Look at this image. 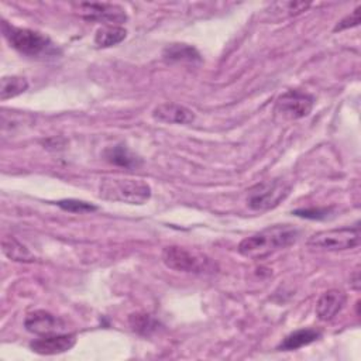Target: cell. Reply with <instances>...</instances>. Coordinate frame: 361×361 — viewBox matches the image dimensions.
I'll return each instance as SVG.
<instances>
[{"instance_id": "3", "label": "cell", "mask_w": 361, "mask_h": 361, "mask_svg": "<svg viewBox=\"0 0 361 361\" xmlns=\"http://www.w3.org/2000/svg\"><path fill=\"white\" fill-rule=\"evenodd\" d=\"M100 196L113 202L144 204L151 197V188L141 179L104 178L100 183Z\"/></svg>"}, {"instance_id": "8", "label": "cell", "mask_w": 361, "mask_h": 361, "mask_svg": "<svg viewBox=\"0 0 361 361\" xmlns=\"http://www.w3.org/2000/svg\"><path fill=\"white\" fill-rule=\"evenodd\" d=\"M72 6L73 10L87 21H99L104 25H117L127 20L126 10L118 4L80 1Z\"/></svg>"}, {"instance_id": "13", "label": "cell", "mask_w": 361, "mask_h": 361, "mask_svg": "<svg viewBox=\"0 0 361 361\" xmlns=\"http://www.w3.org/2000/svg\"><path fill=\"white\" fill-rule=\"evenodd\" d=\"M103 155H104V159L109 161L110 164L123 166L126 169H135L142 164V159L138 155H135L131 149H128L126 145H121V144L106 148Z\"/></svg>"}, {"instance_id": "14", "label": "cell", "mask_w": 361, "mask_h": 361, "mask_svg": "<svg viewBox=\"0 0 361 361\" xmlns=\"http://www.w3.org/2000/svg\"><path fill=\"white\" fill-rule=\"evenodd\" d=\"M319 337H320V331H317L314 329H299V330H295L290 334H288L278 345V350L279 351L298 350L303 345H307V344L316 341Z\"/></svg>"}, {"instance_id": "19", "label": "cell", "mask_w": 361, "mask_h": 361, "mask_svg": "<svg viewBox=\"0 0 361 361\" xmlns=\"http://www.w3.org/2000/svg\"><path fill=\"white\" fill-rule=\"evenodd\" d=\"M28 89V82L23 76H4L0 80V99L7 100L24 93Z\"/></svg>"}, {"instance_id": "9", "label": "cell", "mask_w": 361, "mask_h": 361, "mask_svg": "<svg viewBox=\"0 0 361 361\" xmlns=\"http://www.w3.org/2000/svg\"><path fill=\"white\" fill-rule=\"evenodd\" d=\"M24 327L32 334L48 336L55 333H65L66 323L61 317L47 310H34L25 316Z\"/></svg>"}, {"instance_id": "12", "label": "cell", "mask_w": 361, "mask_h": 361, "mask_svg": "<svg viewBox=\"0 0 361 361\" xmlns=\"http://www.w3.org/2000/svg\"><path fill=\"white\" fill-rule=\"evenodd\" d=\"M152 117L169 124H189L195 120V113L182 104L168 102L158 104L152 111Z\"/></svg>"}, {"instance_id": "17", "label": "cell", "mask_w": 361, "mask_h": 361, "mask_svg": "<svg viewBox=\"0 0 361 361\" xmlns=\"http://www.w3.org/2000/svg\"><path fill=\"white\" fill-rule=\"evenodd\" d=\"M128 324L131 327L133 331H135L140 336H151L159 326L158 320L151 316L149 313H144V312H137L130 314L128 317Z\"/></svg>"}, {"instance_id": "15", "label": "cell", "mask_w": 361, "mask_h": 361, "mask_svg": "<svg viewBox=\"0 0 361 361\" xmlns=\"http://www.w3.org/2000/svg\"><path fill=\"white\" fill-rule=\"evenodd\" d=\"M1 250L7 258L17 262H34L35 255L16 237L4 235L1 238Z\"/></svg>"}, {"instance_id": "21", "label": "cell", "mask_w": 361, "mask_h": 361, "mask_svg": "<svg viewBox=\"0 0 361 361\" xmlns=\"http://www.w3.org/2000/svg\"><path fill=\"white\" fill-rule=\"evenodd\" d=\"M56 204L71 213H89V212H94L97 210V206L83 202V200H78V199H63V200H58Z\"/></svg>"}, {"instance_id": "4", "label": "cell", "mask_w": 361, "mask_h": 361, "mask_svg": "<svg viewBox=\"0 0 361 361\" xmlns=\"http://www.w3.org/2000/svg\"><path fill=\"white\" fill-rule=\"evenodd\" d=\"M3 32L10 45L17 49L18 52L28 55V56H41V55H49L55 52L54 44L51 39L34 30L30 28H20L13 27L3 21Z\"/></svg>"}, {"instance_id": "18", "label": "cell", "mask_w": 361, "mask_h": 361, "mask_svg": "<svg viewBox=\"0 0 361 361\" xmlns=\"http://www.w3.org/2000/svg\"><path fill=\"white\" fill-rule=\"evenodd\" d=\"M164 56L169 61H180V62H195L200 61L199 51L188 44H171L164 49Z\"/></svg>"}, {"instance_id": "22", "label": "cell", "mask_w": 361, "mask_h": 361, "mask_svg": "<svg viewBox=\"0 0 361 361\" xmlns=\"http://www.w3.org/2000/svg\"><path fill=\"white\" fill-rule=\"evenodd\" d=\"M360 10H361V7L358 6L353 13H350L348 16H345L343 20H340L338 23H337V25L334 27V32H337V31H343V30H345V28H351V27H355V25H358L360 24Z\"/></svg>"}, {"instance_id": "5", "label": "cell", "mask_w": 361, "mask_h": 361, "mask_svg": "<svg viewBox=\"0 0 361 361\" xmlns=\"http://www.w3.org/2000/svg\"><path fill=\"white\" fill-rule=\"evenodd\" d=\"M290 192V185L283 179L262 180L248 189L245 203L251 210L262 212L278 206Z\"/></svg>"}, {"instance_id": "1", "label": "cell", "mask_w": 361, "mask_h": 361, "mask_svg": "<svg viewBox=\"0 0 361 361\" xmlns=\"http://www.w3.org/2000/svg\"><path fill=\"white\" fill-rule=\"evenodd\" d=\"M299 237L298 228L289 224H276L240 241L237 250L243 257L261 259L269 254L293 244Z\"/></svg>"}, {"instance_id": "20", "label": "cell", "mask_w": 361, "mask_h": 361, "mask_svg": "<svg viewBox=\"0 0 361 361\" xmlns=\"http://www.w3.org/2000/svg\"><path fill=\"white\" fill-rule=\"evenodd\" d=\"M309 6L310 3H305V1H278L269 6V14H271V18L281 20L285 17L296 16L305 11Z\"/></svg>"}, {"instance_id": "7", "label": "cell", "mask_w": 361, "mask_h": 361, "mask_svg": "<svg viewBox=\"0 0 361 361\" xmlns=\"http://www.w3.org/2000/svg\"><path fill=\"white\" fill-rule=\"evenodd\" d=\"M313 104L314 99L312 94L298 89H290L276 99L274 113L275 117L282 121L299 120L309 116Z\"/></svg>"}, {"instance_id": "10", "label": "cell", "mask_w": 361, "mask_h": 361, "mask_svg": "<svg viewBox=\"0 0 361 361\" xmlns=\"http://www.w3.org/2000/svg\"><path fill=\"white\" fill-rule=\"evenodd\" d=\"M75 343L76 336L73 333H55L32 340L30 343V348L41 355H55L71 350Z\"/></svg>"}, {"instance_id": "2", "label": "cell", "mask_w": 361, "mask_h": 361, "mask_svg": "<svg viewBox=\"0 0 361 361\" xmlns=\"http://www.w3.org/2000/svg\"><path fill=\"white\" fill-rule=\"evenodd\" d=\"M162 262L173 271L190 274H213L219 269L209 255L180 245H168L161 252Z\"/></svg>"}, {"instance_id": "11", "label": "cell", "mask_w": 361, "mask_h": 361, "mask_svg": "<svg viewBox=\"0 0 361 361\" xmlns=\"http://www.w3.org/2000/svg\"><path fill=\"white\" fill-rule=\"evenodd\" d=\"M347 296L343 290L329 289L320 295L316 302V314L323 322L333 320L344 307Z\"/></svg>"}, {"instance_id": "16", "label": "cell", "mask_w": 361, "mask_h": 361, "mask_svg": "<svg viewBox=\"0 0 361 361\" xmlns=\"http://www.w3.org/2000/svg\"><path fill=\"white\" fill-rule=\"evenodd\" d=\"M126 35V28L120 25H102L94 34V44L100 48H109L120 44Z\"/></svg>"}, {"instance_id": "6", "label": "cell", "mask_w": 361, "mask_h": 361, "mask_svg": "<svg viewBox=\"0 0 361 361\" xmlns=\"http://www.w3.org/2000/svg\"><path fill=\"white\" fill-rule=\"evenodd\" d=\"M307 245L326 251H343L354 248L360 244V227H341L322 230L307 238Z\"/></svg>"}, {"instance_id": "23", "label": "cell", "mask_w": 361, "mask_h": 361, "mask_svg": "<svg viewBox=\"0 0 361 361\" xmlns=\"http://www.w3.org/2000/svg\"><path fill=\"white\" fill-rule=\"evenodd\" d=\"M330 213V209H298L293 214L306 219H326Z\"/></svg>"}]
</instances>
